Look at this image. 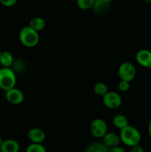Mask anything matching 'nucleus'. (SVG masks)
Wrapping results in <instances>:
<instances>
[{
    "instance_id": "f257e3e1",
    "label": "nucleus",
    "mask_w": 151,
    "mask_h": 152,
    "mask_svg": "<svg viewBox=\"0 0 151 152\" xmlns=\"http://www.w3.org/2000/svg\"><path fill=\"white\" fill-rule=\"evenodd\" d=\"M120 140L127 146L133 147L139 145L142 140V135L136 128L130 126L121 130Z\"/></svg>"
},
{
    "instance_id": "f03ea898",
    "label": "nucleus",
    "mask_w": 151,
    "mask_h": 152,
    "mask_svg": "<svg viewBox=\"0 0 151 152\" xmlns=\"http://www.w3.org/2000/svg\"><path fill=\"white\" fill-rule=\"evenodd\" d=\"M19 37L21 43L28 48L35 47L39 42L38 32L30 28L29 25L25 26L21 29Z\"/></svg>"
},
{
    "instance_id": "7ed1b4c3",
    "label": "nucleus",
    "mask_w": 151,
    "mask_h": 152,
    "mask_svg": "<svg viewBox=\"0 0 151 152\" xmlns=\"http://www.w3.org/2000/svg\"><path fill=\"white\" fill-rule=\"evenodd\" d=\"M16 75L10 68H0V88L7 91L15 88Z\"/></svg>"
},
{
    "instance_id": "20e7f679",
    "label": "nucleus",
    "mask_w": 151,
    "mask_h": 152,
    "mask_svg": "<svg viewBox=\"0 0 151 152\" xmlns=\"http://www.w3.org/2000/svg\"><path fill=\"white\" fill-rule=\"evenodd\" d=\"M118 74L121 80L130 83L136 76V68L133 63L130 62H124L118 67Z\"/></svg>"
},
{
    "instance_id": "39448f33",
    "label": "nucleus",
    "mask_w": 151,
    "mask_h": 152,
    "mask_svg": "<svg viewBox=\"0 0 151 152\" xmlns=\"http://www.w3.org/2000/svg\"><path fill=\"white\" fill-rule=\"evenodd\" d=\"M90 131L91 134L96 138H103L107 133V124L102 118H96L92 121Z\"/></svg>"
},
{
    "instance_id": "423d86ee",
    "label": "nucleus",
    "mask_w": 151,
    "mask_h": 152,
    "mask_svg": "<svg viewBox=\"0 0 151 152\" xmlns=\"http://www.w3.org/2000/svg\"><path fill=\"white\" fill-rule=\"evenodd\" d=\"M102 101L104 105L110 109H117L122 103L121 96L115 91H108L102 96Z\"/></svg>"
},
{
    "instance_id": "0eeeda50",
    "label": "nucleus",
    "mask_w": 151,
    "mask_h": 152,
    "mask_svg": "<svg viewBox=\"0 0 151 152\" xmlns=\"http://www.w3.org/2000/svg\"><path fill=\"white\" fill-rule=\"evenodd\" d=\"M6 99L13 105H20L25 100V94L23 91L16 87L6 91Z\"/></svg>"
},
{
    "instance_id": "6e6552de",
    "label": "nucleus",
    "mask_w": 151,
    "mask_h": 152,
    "mask_svg": "<svg viewBox=\"0 0 151 152\" xmlns=\"http://www.w3.org/2000/svg\"><path fill=\"white\" fill-rule=\"evenodd\" d=\"M136 62L145 68H151V51L147 49L139 50L136 54Z\"/></svg>"
},
{
    "instance_id": "1a4fd4ad",
    "label": "nucleus",
    "mask_w": 151,
    "mask_h": 152,
    "mask_svg": "<svg viewBox=\"0 0 151 152\" xmlns=\"http://www.w3.org/2000/svg\"><path fill=\"white\" fill-rule=\"evenodd\" d=\"M28 138L32 143H42L46 138V134L40 128H33L28 131Z\"/></svg>"
},
{
    "instance_id": "9d476101",
    "label": "nucleus",
    "mask_w": 151,
    "mask_h": 152,
    "mask_svg": "<svg viewBox=\"0 0 151 152\" xmlns=\"http://www.w3.org/2000/svg\"><path fill=\"white\" fill-rule=\"evenodd\" d=\"M92 8L96 14L105 16L110 10V3L105 0H95Z\"/></svg>"
},
{
    "instance_id": "9b49d317",
    "label": "nucleus",
    "mask_w": 151,
    "mask_h": 152,
    "mask_svg": "<svg viewBox=\"0 0 151 152\" xmlns=\"http://www.w3.org/2000/svg\"><path fill=\"white\" fill-rule=\"evenodd\" d=\"M102 139H103V143L108 148L118 146L120 142H121L120 137L115 133H113V132H110V133L107 132Z\"/></svg>"
},
{
    "instance_id": "f8f14e48",
    "label": "nucleus",
    "mask_w": 151,
    "mask_h": 152,
    "mask_svg": "<svg viewBox=\"0 0 151 152\" xmlns=\"http://www.w3.org/2000/svg\"><path fill=\"white\" fill-rule=\"evenodd\" d=\"M20 146L17 141L12 139H7L3 140L2 143L0 145L1 152H19Z\"/></svg>"
},
{
    "instance_id": "ddd939ff",
    "label": "nucleus",
    "mask_w": 151,
    "mask_h": 152,
    "mask_svg": "<svg viewBox=\"0 0 151 152\" xmlns=\"http://www.w3.org/2000/svg\"><path fill=\"white\" fill-rule=\"evenodd\" d=\"M113 124L116 129H120V130H122L123 129L130 125L127 117L123 114H117L114 116L113 119Z\"/></svg>"
},
{
    "instance_id": "4468645a",
    "label": "nucleus",
    "mask_w": 151,
    "mask_h": 152,
    "mask_svg": "<svg viewBox=\"0 0 151 152\" xmlns=\"http://www.w3.org/2000/svg\"><path fill=\"white\" fill-rule=\"evenodd\" d=\"M14 61L13 54L9 51H2L1 58H0V64L2 65V68H11Z\"/></svg>"
},
{
    "instance_id": "2eb2a0df",
    "label": "nucleus",
    "mask_w": 151,
    "mask_h": 152,
    "mask_svg": "<svg viewBox=\"0 0 151 152\" xmlns=\"http://www.w3.org/2000/svg\"><path fill=\"white\" fill-rule=\"evenodd\" d=\"M45 25L46 22L43 18L35 17L31 19L30 22L29 26L33 30H35L36 31L38 32V31H42L45 28Z\"/></svg>"
},
{
    "instance_id": "dca6fc26",
    "label": "nucleus",
    "mask_w": 151,
    "mask_h": 152,
    "mask_svg": "<svg viewBox=\"0 0 151 152\" xmlns=\"http://www.w3.org/2000/svg\"><path fill=\"white\" fill-rule=\"evenodd\" d=\"M109 148L103 143V142H93L89 145L85 152H107Z\"/></svg>"
},
{
    "instance_id": "f3484780",
    "label": "nucleus",
    "mask_w": 151,
    "mask_h": 152,
    "mask_svg": "<svg viewBox=\"0 0 151 152\" xmlns=\"http://www.w3.org/2000/svg\"><path fill=\"white\" fill-rule=\"evenodd\" d=\"M10 68L14 71L16 74H22L26 70V64L22 59H17V60L13 61V63Z\"/></svg>"
},
{
    "instance_id": "a211bd4d",
    "label": "nucleus",
    "mask_w": 151,
    "mask_h": 152,
    "mask_svg": "<svg viewBox=\"0 0 151 152\" xmlns=\"http://www.w3.org/2000/svg\"><path fill=\"white\" fill-rule=\"evenodd\" d=\"M93 91H94L95 94L96 95L103 96L104 95H105L108 92L107 86L104 83L99 82V83H96L94 85V86H93Z\"/></svg>"
},
{
    "instance_id": "6ab92c4d",
    "label": "nucleus",
    "mask_w": 151,
    "mask_h": 152,
    "mask_svg": "<svg viewBox=\"0 0 151 152\" xmlns=\"http://www.w3.org/2000/svg\"><path fill=\"white\" fill-rule=\"evenodd\" d=\"M25 152H47V150L41 143H31L27 147Z\"/></svg>"
},
{
    "instance_id": "aec40b11",
    "label": "nucleus",
    "mask_w": 151,
    "mask_h": 152,
    "mask_svg": "<svg viewBox=\"0 0 151 152\" xmlns=\"http://www.w3.org/2000/svg\"><path fill=\"white\" fill-rule=\"evenodd\" d=\"M95 0H76L78 7L81 10H88L92 8Z\"/></svg>"
},
{
    "instance_id": "412c9836",
    "label": "nucleus",
    "mask_w": 151,
    "mask_h": 152,
    "mask_svg": "<svg viewBox=\"0 0 151 152\" xmlns=\"http://www.w3.org/2000/svg\"><path fill=\"white\" fill-rule=\"evenodd\" d=\"M118 89L121 91V92H126L130 89V84L129 82L124 81V80H121L118 83Z\"/></svg>"
},
{
    "instance_id": "4be33fe9",
    "label": "nucleus",
    "mask_w": 151,
    "mask_h": 152,
    "mask_svg": "<svg viewBox=\"0 0 151 152\" xmlns=\"http://www.w3.org/2000/svg\"><path fill=\"white\" fill-rule=\"evenodd\" d=\"M17 2V0H0V4L4 7H10L14 6Z\"/></svg>"
},
{
    "instance_id": "5701e85b",
    "label": "nucleus",
    "mask_w": 151,
    "mask_h": 152,
    "mask_svg": "<svg viewBox=\"0 0 151 152\" xmlns=\"http://www.w3.org/2000/svg\"><path fill=\"white\" fill-rule=\"evenodd\" d=\"M130 152H144L143 147L140 145H135V146L131 147V150Z\"/></svg>"
},
{
    "instance_id": "b1692460",
    "label": "nucleus",
    "mask_w": 151,
    "mask_h": 152,
    "mask_svg": "<svg viewBox=\"0 0 151 152\" xmlns=\"http://www.w3.org/2000/svg\"><path fill=\"white\" fill-rule=\"evenodd\" d=\"M107 152H125V150H124V148H123L122 147L118 145V146L114 147V148H109Z\"/></svg>"
},
{
    "instance_id": "393cba45",
    "label": "nucleus",
    "mask_w": 151,
    "mask_h": 152,
    "mask_svg": "<svg viewBox=\"0 0 151 152\" xmlns=\"http://www.w3.org/2000/svg\"><path fill=\"white\" fill-rule=\"evenodd\" d=\"M147 131H148V134H149V136L151 137V120H150L149 123H148Z\"/></svg>"
},
{
    "instance_id": "a878e982",
    "label": "nucleus",
    "mask_w": 151,
    "mask_h": 152,
    "mask_svg": "<svg viewBox=\"0 0 151 152\" xmlns=\"http://www.w3.org/2000/svg\"><path fill=\"white\" fill-rule=\"evenodd\" d=\"M142 1H145L147 3H151V0H142Z\"/></svg>"
},
{
    "instance_id": "bb28decb",
    "label": "nucleus",
    "mask_w": 151,
    "mask_h": 152,
    "mask_svg": "<svg viewBox=\"0 0 151 152\" xmlns=\"http://www.w3.org/2000/svg\"><path fill=\"white\" fill-rule=\"evenodd\" d=\"M2 142H3V140H2V138H1V137H0V145H1V143H2Z\"/></svg>"
},
{
    "instance_id": "cd10ccee",
    "label": "nucleus",
    "mask_w": 151,
    "mask_h": 152,
    "mask_svg": "<svg viewBox=\"0 0 151 152\" xmlns=\"http://www.w3.org/2000/svg\"><path fill=\"white\" fill-rule=\"evenodd\" d=\"M105 1H107V2H109V3H110L111 1H113V0H105Z\"/></svg>"
},
{
    "instance_id": "c85d7f7f",
    "label": "nucleus",
    "mask_w": 151,
    "mask_h": 152,
    "mask_svg": "<svg viewBox=\"0 0 151 152\" xmlns=\"http://www.w3.org/2000/svg\"><path fill=\"white\" fill-rule=\"evenodd\" d=\"M1 53H2V51H1V50H0V58H1Z\"/></svg>"
}]
</instances>
